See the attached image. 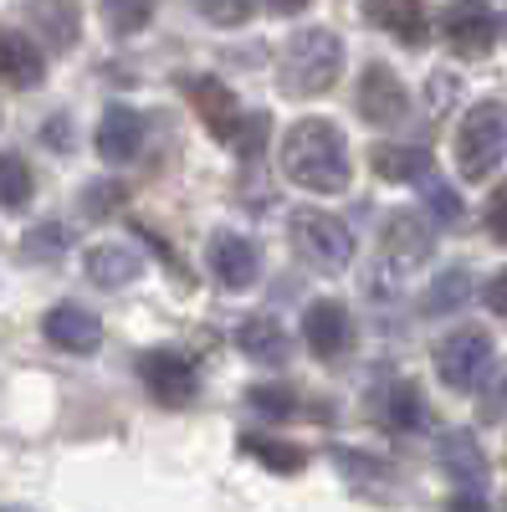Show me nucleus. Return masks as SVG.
<instances>
[{"mask_svg": "<svg viewBox=\"0 0 507 512\" xmlns=\"http://www.w3.org/2000/svg\"><path fill=\"white\" fill-rule=\"evenodd\" d=\"M267 128H272V123H267V113H246V118H241V128L231 134L236 154H241V159H251V154H257V149L267 144Z\"/></svg>", "mask_w": 507, "mask_h": 512, "instance_id": "obj_29", "label": "nucleus"}, {"mask_svg": "<svg viewBox=\"0 0 507 512\" xmlns=\"http://www.w3.org/2000/svg\"><path fill=\"white\" fill-rule=\"evenodd\" d=\"M118 185H88V190H82V210H88V216H108V210L118 205Z\"/></svg>", "mask_w": 507, "mask_h": 512, "instance_id": "obj_33", "label": "nucleus"}, {"mask_svg": "<svg viewBox=\"0 0 507 512\" xmlns=\"http://www.w3.org/2000/svg\"><path fill=\"white\" fill-rule=\"evenodd\" d=\"M236 349L246 354V359H257V364H282L287 359V333H282V323L277 318H246L241 328H236Z\"/></svg>", "mask_w": 507, "mask_h": 512, "instance_id": "obj_18", "label": "nucleus"}, {"mask_svg": "<svg viewBox=\"0 0 507 512\" xmlns=\"http://www.w3.org/2000/svg\"><path fill=\"white\" fill-rule=\"evenodd\" d=\"M41 328H47V338H52L57 349H67V354H93L103 344V323L82 303H57Z\"/></svg>", "mask_w": 507, "mask_h": 512, "instance_id": "obj_15", "label": "nucleus"}, {"mask_svg": "<svg viewBox=\"0 0 507 512\" xmlns=\"http://www.w3.org/2000/svg\"><path fill=\"white\" fill-rule=\"evenodd\" d=\"M41 77H47V57L36 52V41L26 31L0 26V88L31 93V88H41Z\"/></svg>", "mask_w": 507, "mask_h": 512, "instance_id": "obj_11", "label": "nucleus"}, {"mask_svg": "<svg viewBox=\"0 0 507 512\" xmlns=\"http://www.w3.org/2000/svg\"><path fill=\"white\" fill-rule=\"evenodd\" d=\"M436 236L431 226L415 216V210H395V216H385V231H379V251L390 256L395 267H420L431 256Z\"/></svg>", "mask_w": 507, "mask_h": 512, "instance_id": "obj_13", "label": "nucleus"}, {"mask_svg": "<svg viewBox=\"0 0 507 512\" xmlns=\"http://www.w3.org/2000/svg\"><path fill=\"white\" fill-rule=\"evenodd\" d=\"M502 159H507V108L497 98H482L467 108V118L456 128V169H461V180L477 185Z\"/></svg>", "mask_w": 507, "mask_h": 512, "instance_id": "obj_3", "label": "nucleus"}, {"mask_svg": "<svg viewBox=\"0 0 507 512\" xmlns=\"http://www.w3.org/2000/svg\"><path fill=\"white\" fill-rule=\"evenodd\" d=\"M267 11H277V16H298L303 11V0H262Z\"/></svg>", "mask_w": 507, "mask_h": 512, "instance_id": "obj_36", "label": "nucleus"}, {"mask_svg": "<svg viewBox=\"0 0 507 512\" xmlns=\"http://www.w3.org/2000/svg\"><path fill=\"white\" fill-rule=\"evenodd\" d=\"M385 425L390 431H420L426 425V400H420L415 384H395L385 395Z\"/></svg>", "mask_w": 507, "mask_h": 512, "instance_id": "obj_25", "label": "nucleus"}, {"mask_svg": "<svg viewBox=\"0 0 507 512\" xmlns=\"http://www.w3.org/2000/svg\"><path fill=\"white\" fill-rule=\"evenodd\" d=\"M88 277H93L98 287L118 292V287H129V282L139 277V262H134L123 246H93V251H88Z\"/></svg>", "mask_w": 507, "mask_h": 512, "instance_id": "obj_20", "label": "nucleus"}, {"mask_svg": "<svg viewBox=\"0 0 507 512\" xmlns=\"http://www.w3.org/2000/svg\"><path fill=\"white\" fill-rule=\"evenodd\" d=\"M344 72V41L328 26L287 36L282 47V93L287 98H323Z\"/></svg>", "mask_w": 507, "mask_h": 512, "instance_id": "obj_2", "label": "nucleus"}, {"mask_svg": "<svg viewBox=\"0 0 507 512\" xmlns=\"http://www.w3.org/2000/svg\"><path fill=\"white\" fill-rule=\"evenodd\" d=\"M364 16L390 31L395 41H405V47H420L426 41V0H364Z\"/></svg>", "mask_w": 507, "mask_h": 512, "instance_id": "obj_17", "label": "nucleus"}, {"mask_svg": "<svg viewBox=\"0 0 507 512\" xmlns=\"http://www.w3.org/2000/svg\"><path fill=\"white\" fill-rule=\"evenodd\" d=\"M67 251V231L62 226H36L26 241V256H62Z\"/></svg>", "mask_w": 507, "mask_h": 512, "instance_id": "obj_31", "label": "nucleus"}, {"mask_svg": "<svg viewBox=\"0 0 507 512\" xmlns=\"http://www.w3.org/2000/svg\"><path fill=\"white\" fill-rule=\"evenodd\" d=\"M241 451L251 456V461H262V466H272V472H282V477H292V472H303V446H292V441H277V436H241Z\"/></svg>", "mask_w": 507, "mask_h": 512, "instance_id": "obj_22", "label": "nucleus"}, {"mask_svg": "<svg viewBox=\"0 0 507 512\" xmlns=\"http://www.w3.org/2000/svg\"><path fill=\"white\" fill-rule=\"evenodd\" d=\"M292 246L313 272H344L354 262V236L328 210H298L292 216Z\"/></svg>", "mask_w": 507, "mask_h": 512, "instance_id": "obj_4", "label": "nucleus"}, {"mask_svg": "<svg viewBox=\"0 0 507 512\" xmlns=\"http://www.w3.org/2000/svg\"><path fill=\"white\" fill-rule=\"evenodd\" d=\"M436 461H441V472L456 482V487H472V492H482L487 487V451L477 446V436H467V431H446L441 441H436Z\"/></svg>", "mask_w": 507, "mask_h": 512, "instance_id": "obj_14", "label": "nucleus"}, {"mask_svg": "<svg viewBox=\"0 0 507 512\" xmlns=\"http://www.w3.org/2000/svg\"><path fill=\"white\" fill-rule=\"evenodd\" d=\"M477 415L487 420V425H497V420H507V364L487 379V390H482V405H477Z\"/></svg>", "mask_w": 507, "mask_h": 512, "instance_id": "obj_30", "label": "nucleus"}, {"mask_svg": "<svg viewBox=\"0 0 507 512\" xmlns=\"http://www.w3.org/2000/svg\"><path fill=\"white\" fill-rule=\"evenodd\" d=\"M492 364V333L487 328H456L436 344V374L446 390H472Z\"/></svg>", "mask_w": 507, "mask_h": 512, "instance_id": "obj_7", "label": "nucleus"}, {"mask_svg": "<svg viewBox=\"0 0 507 512\" xmlns=\"http://www.w3.org/2000/svg\"><path fill=\"white\" fill-rule=\"evenodd\" d=\"M482 221H487V236H492V241H507V180H502V185H497V195L487 200Z\"/></svg>", "mask_w": 507, "mask_h": 512, "instance_id": "obj_32", "label": "nucleus"}, {"mask_svg": "<svg viewBox=\"0 0 507 512\" xmlns=\"http://www.w3.org/2000/svg\"><path fill=\"white\" fill-rule=\"evenodd\" d=\"M303 344L318 354V359H344L354 349V318L344 303H333V297H318V303H308L303 313Z\"/></svg>", "mask_w": 507, "mask_h": 512, "instance_id": "obj_9", "label": "nucleus"}, {"mask_svg": "<svg viewBox=\"0 0 507 512\" xmlns=\"http://www.w3.org/2000/svg\"><path fill=\"white\" fill-rule=\"evenodd\" d=\"M497 36H502V21H497V11L487 6V0H451V6L441 11V41L467 62L487 57L497 47Z\"/></svg>", "mask_w": 507, "mask_h": 512, "instance_id": "obj_5", "label": "nucleus"}, {"mask_svg": "<svg viewBox=\"0 0 507 512\" xmlns=\"http://www.w3.org/2000/svg\"><path fill=\"white\" fill-rule=\"evenodd\" d=\"M410 113V98H405V82L390 72V67H364L359 77V118L374 123V128H390Z\"/></svg>", "mask_w": 507, "mask_h": 512, "instance_id": "obj_10", "label": "nucleus"}, {"mask_svg": "<svg viewBox=\"0 0 507 512\" xmlns=\"http://www.w3.org/2000/svg\"><path fill=\"white\" fill-rule=\"evenodd\" d=\"M31 16H36L41 31H47V41L57 52H67L77 41V6L72 0H31Z\"/></svg>", "mask_w": 507, "mask_h": 512, "instance_id": "obj_21", "label": "nucleus"}, {"mask_svg": "<svg viewBox=\"0 0 507 512\" xmlns=\"http://www.w3.org/2000/svg\"><path fill=\"white\" fill-rule=\"evenodd\" d=\"M139 379H144L149 400H159L164 410H185L200 395V374L180 349H144L139 354Z\"/></svg>", "mask_w": 507, "mask_h": 512, "instance_id": "obj_6", "label": "nucleus"}, {"mask_svg": "<svg viewBox=\"0 0 507 512\" xmlns=\"http://www.w3.org/2000/svg\"><path fill=\"white\" fill-rule=\"evenodd\" d=\"M282 175L313 195L349 190V149L344 134L323 118H303L282 134Z\"/></svg>", "mask_w": 507, "mask_h": 512, "instance_id": "obj_1", "label": "nucleus"}, {"mask_svg": "<svg viewBox=\"0 0 507 512\" xmlns=\"http://www.w3.org/2000/svg\"><path fill=\"white\" fill-rule=\"evenodd\" d=\"M482 303H487L497 318H507V267L487 277V287H482Z\"/></svg>", "mask_w": 507, "mask_h": 512, "instance_id": "obj_34", "label": "nucleus"}, {"mask_svg": "<svg viewBox=\"0 0 507 512\" xmlns=\"http://www.w3.org/2000/svg\"><path fill=\"white\" fill-rule=\"evenodd\" d=\"M190 6H195L210 26H241V21L251 16V6H257V0H190Z\"/></svg>", "mask_w": 507, "mask_h": 512, "instance_id": "obj_28", "label": "nucleus"}, {"mask_svg": "<svg viewBox=\"0 0 507 512\" xmlns=\"http://www.w3.org/2000/svg\"><path fill=\"white\" fill-rule=\"evenodd\" d=\"M369 169L379 180H420L431 175V159L420 149H400V144H374L369 149Z\"/></svg>", "mask_w": 507, "mask_h": 512, "instance_id": "obj_19", "label": "nucleus"}, {"mask_svg": "<svg viewBox=\"0 0 507 512\" xmlns=\"http://www.w3.org/2000/svg\"><path fill=\"white\" fill-rule=\"evenodd\" d=\"M31 195H36L31 164L16 159V154H0V210H26Z\"/></svg>", "mask_w": 507, "mask_h": 512, "instance_id": "obj_23", "label": "nucleus"}, {"mask_svg": "<svg viewBox=\"0 0 507 512\" xmlns=\"http://www.w3.org/2000/svg\"><path fill=\"white\" fill-rule=\"evenodd\" d=\"M98 11L113 36H139L154 21V0H98Z\"/></svg>", "mask_w": 507, "mask_h": 512, "instance_id": "obj_24", "label": "nucleus"}, {"mask_svg": "<svg viewBox=\"0 0 507 512\" xmlns=\"http://www.w3.org/2000/svg\"><path fill=\"white\" fill-rule=\"evenodd\" d=\"M93 144H98V154H103L108 164L134 159V154H139V144H144V118H139L134 108L113 103V108L98 118V134H93Z\"/></svg>", "mask_w": 507, "mask_h": 512, "instance_id": "obj_16", "label": "nucleus"}, {"mask_svg": "<svg viewBox=\"0 0 507 512\" xmlns=\"http://www.w3.org/2000/svg\"><path fill=\"white\" fill-rule=\"evenodd\" d=\"M185 98H190V113L210 128L216 139H231L236 128H241V103H236V93L226 88L221 77H210V72H195V77H185Z\"/></svg>", "mask_w": 507, "mask_h": 512, "instance_id": "obj_8", "label": "nucleus"}, {"mask_svg": "<svg viewBox=\"0 0 507 512\" xmlns=\"http://www.w3.org/2000/svg\"><path fill=\"white\" fill-rule=\"evenodd\" d=\"M467 292H472L467 272H461V267H451V272H441V277H436V287L426 292V308H431V313H451V308H461V303H467Z\"/></svg>", "mask_w": 507, "mask_h": 512, "instance_id": "obj_26", "label": "nucleus"}, {"mask_svg": "<svg viewBox=\"0 0 507 512\" xmlns=\"http://www.w3.org/2000/svg\"><path fill=\"white\" fill-rule=\"evenodd\" d=\"M431 205L441 210L446 221H456V216H461V200H456V195H451V185H441V180H431Z\"/></svg>", "mask_w": 507, "mask_h": 512, "instance_id": "obj_35", "label": "nucleus"}, {"mask_svg": "<svg viewBox=\"0 0 507 512\" xmlns=\"http://www.w3.org/2000/svg\"><path fill=\"white\" fill-rule=\"evenodd\" d=\"M251 410H262L272 420H292L298 415V400H292V390H282V384H257V390H246Z\"/></svg>", "mask_w": 507, "mask_h": 512, "instance_id": "obj_27", "label": "nucleus"}, {"mask_svg": "<svg viewBox=\"0 0 507 512\" xmlns=\"http://www.w3.org/2000/svg\"><path fill=\"white\" fill-rule=\"evenodd\" d=\"M502 36H507V16H502Z\"/></svg>", "mask_w": 507, "mask_h": 512, "instance_id": "obj_37", "label": "nucleus"}, {"mask_svg": "<svg viewBox=\"0 0 507 512\" xmlns=\"http://www.w3.org/2000/svg\"><path fill=\"white\" fill-rule=\"evenodd\" d=\"M210 272H216V282L226 292H246L251 282H257V272H262L257 246H251L246 236H236V231L210 236Z\"/></svg>", "mask_w": 507, "mask_h": 512, "instance_id": "obj_12", "label": "nucleus"}]
</instances>
